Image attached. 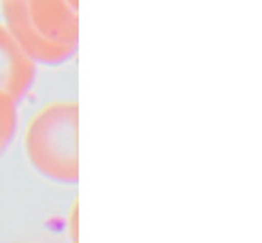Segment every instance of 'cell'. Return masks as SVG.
I'll return each mask as SVG.
<instances>
[{"label": "cell", "instance_id": "cell-1", "mask_svg": "<svg viewBox=\"0 0 262 243\" xmlns=\"http://www.w3.org/2000/svg\"><path fill=\"white\" fill-rule=\"evenodd\" d=\"M4 26L37 66L70 62L79 48V4L72 0H2Z\"/></svg>", "mask_w": 262, "mask_h": 243}, {"label": "cell", "instance_id": "cell-2", "mask_svg": "<svg viewBox=\"0 0 262 243\" xmlns=\"http://www.w3.org/2000/svg\"><path fill=\"white\" fill-rule=\"evenodd\" d=\"M24 154L40 178L57 185L79 181V104L57 101L39 110L24 130Z\"/></svg>", "mask_w": 262, "mask_h": 243}, {"label": "cell", "instance_id": "cell-3", "mask_svg": "<svg viewBox=\"0 0 262 243\" xmlns=\"http://www.w3.org/2000/svg\"><path fill=\"white\" fill-rule=\"evenodd\" d=\"M37 81V64L20 44L0 24V95L20 104L30 95Z\"/></svg>", "mask_w": 262, "mask_h": 243}, {"label": "cell", "instance_id": "cell-4", "mask_svg": "<svg viewBox=\"0 0 262 243\" xmlns=\"http://www.w3.org/2000/svg\"><path fill=\"white\" fill-rule=\"evenodd\" d=\"M18 130V103L0 95V157L13 144Z\"/></svg>", "mask_w": 262, "mask_h": 243}, {"label": "cell", "instance_id": "cell-5", "mask_svg": "<svg viewBox=\"0 0 262 243\" xmlns=\"http://www.w3.org/2000/svg\"><path fill=\"white\" fill-rule=\"evenodd\" d=\"M72 2H75V4H79V0H72Z\"/></svg>", "mask_w": 262, "mask_h": 243}]
</instances>
